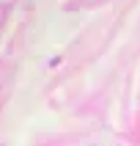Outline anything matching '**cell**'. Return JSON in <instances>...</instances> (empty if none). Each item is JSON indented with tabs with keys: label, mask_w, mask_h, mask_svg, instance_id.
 Returning a JSON list of instances; mask_svg holds the SVG:
<instances>
[]
</instances>
